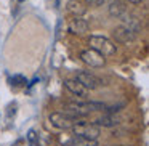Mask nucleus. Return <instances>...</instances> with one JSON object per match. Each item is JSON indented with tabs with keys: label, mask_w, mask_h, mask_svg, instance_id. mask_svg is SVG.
<instances>
[{
	"label": "nucleus",
	"mask_w": 149,
	"mask_h": 146,
	"mask_svg": "<svg viewBox=\"0 0 149 146\" xmlns=\"http://www.w3.org/2000/svg\"><path fill=\"white\" fill-rule=\"evenodd\" d=\"M61 141L68 146H96V140H87L84 136L74 135V133L69 135V138H63Z\"/></svg>",
	"instance_id": "1a4fd4ad"
},
{
	"label": "nucleus",
	"mask_w": 149,
	"mask_h": 146,
	"mask_svg": "<svg viewBox=\"0 0 149 146\" xmlns=\"http://www.w3.org/2000/svg\"><path fill=\"white\" fill-rule=\"evenodd\" d=\"M71 130H72L74 135L84 136V138H87V140H98V136H100V127H98L96 124L84 122V120L75 124Z\"/></svg>",
	"instance_id": "20e7f679"
},
{
	"label": "nucleus",
	"mask_w": 149,
	"mask_h": 146,
	"mask_svg": "<svg viewBox=\"0 0 149 146\" xmlns=\"http://www.w3.org/2000/svg\"><path fill=\"white\" fill-rule=\"evenodd\" d=\"M64 87L68 88L72 95H77V96H87L88 95V90L77 80V79H69V80H66Z\"/></svg>",
	"instance_id": "9d476101"
},
{
	"label": "nucleus",
	"mask_w": 149,
	"mask_h": 146,
	"mask_svg": "<svg viewBox=\"0 0 149 146\" xmlns=\"http://www.w3.org/2000/svg\"><path fill=\"white\" fill-rule=\"evenodd\" d=\"M88 45H90V48L96 50L103 56H112L116 55V50H117L116 45L107 37H103V36H91L88 39Z\"/></svg>",
	"instance_id": "7ed1b4c3"
},
{
	"label": "nucleus",
	"mask_w": 149,
	"mask_h": 146,
	"mask_svg": "<svg viewBox=\"0 0 149 146\" xmlns=\"http://www.w3.org/2000/svg\"><path fill=\"white\" fill-rule=\"evenodd\" d=\"M119 122L120 120L117 119L116 116H103V117H100L95 124H96L98 127H101V125L103 127H114V125H117Z\"/></svg>",
	"instance_id": "ddd939ff"
},
{
	"label": "nucleus",
	"mask_w": 149,
	"mask_h": 146,
	"mask_svg": "<svg viewBox=\"0 0 149 146\" xmlns=\"http://www.w3.org/2000/svg\"><path fill=\"white\" fill-rule=\"evenodd\" d=\"M77 79L79 82H80L82 85H84L87 90H95V88H98L101 85V80L96 77L95 74H91L90 71H80L77 72Z\"/></svg>",
	"instance_id": "423d86ee"
},
{
	"label": "nucleus",
	"mask_w": 149,
	"mask_h": 146,
	"mask_svg": "<svg viewBox=\"0 0 149 146\" xmlns=\"http://www.w3.org/2000/svg\"><path fill=\"white\" fill-rule=\"evenodd\" d=\"M125 11H127V8H125V5H123L122 2H112L111 7H109L111 16H116V18H120Z\"/></svg>",
	"instance_id": "4468645a"
},
{
	"label": "nucleus",
	"mask_w": 149,
	"mask_h": 146,
	"mask_svg": "<svg viewBox=\"0 0 149 146\" xmlns=\"http://www.w3.org/2000/svg\"><path fill=\"white\" fill-rule=\"evenodd\" d=\"M88 31V23L82 16H74V20H71L69 23V32L75 34V36H82Z\"/></svg>",
	"instance_id": "6e6552de"
},
{
	"label": "nucleus",
	"mask_w": 149,
	"mask_h": 146,
	"mask_svg": "<svg viewBox=\"0 0 149 146\" xmlns=\"http://www.w3.org/2000/svg\"><path fill=\"white\" fill-rule=\"evenodd\" d=\"M66 10L71 15H74V16H82L85 13V7L77 0H69L68 5H66Z\"/></svg>",
	"instance_id": "9b49d317"
},
{
	"label": "nucleus",
	"mask_w": 149,
	"mask_h": 146,
	"mask_svg": "<svg viewBox=\"0 0 149 146\" xmlns=\"http://www.w3.org/2000/svg\"><path fill=\"white\" fill-rule=\"evenodd\" d=\"M84 2L90 7H100V5L104 3V0H84Z\"/></svg>",
	"instance_id": "dca6fc26"
},
{
	"label": "nucleus",
	"mask_w": 149,
	"mask_h": 146,
	"mask_svg": "<svg viewBox=\"0 0 149 146\" xmlns=\"http://www.w3.org/2000/svg\"><path fill=\"white\" fill-rule=\"evenodd\" d=\"M19 2H23V0H19Z\"/></svg>",
	"instance_id": "6ab92c4d"
},
{
	"label": "nucleus",
	"mask_w": 149,
	"mask_h": 146,
	"mask_svg": "<svg viewBox=\"0 0 149 146\" xmlns=\"http://www.w3.org/2000/svg\"><path fill=\"white\" fill-rule=\"evenodd\" d=\"M11 85H15V87H19V85H26V79L23 77V75H13V77L10 79Z\"/></svg>",
	"instance_id": "2eb2a0df"
},
{
	"label": "nucleus",
	"mask_w": 149,
	"mask_h": 146,
	"mask_svg": "<svg viewBox=\"0 0 149 146\" xmlns=\"http://www.w3.org/2000/svg\"><path fill=\"white\" fill-rule=\"evenodd\" d=\"M27 140H29V143H31V145H34V143L37 141L36 130H29V133H27Z\"/></svg>",
	"instance_id": "f3484780"
},
{
	"label": "nucleus",
	"mask_w": 149,
	"mask_h": 146,
	"mask_svg": "<svg viewBox=\"0 0 149 146\" xmlns=\"http://www.w3.org/2000/svg\"><path fill=\"white\" fill-rule=\"evenodd\" d=\"M120 18H123V26H127V27H130V29L133 31V32H138L139 31V23H138V20H136L135 16H132V15H127V11L122 15Z\"/></svg>",
	"instance_id": "f8f14e48"
},
{
	"label": "nucleus",
	"mask_w": 149,
	"mask_h": 146,
	"mask_svg": "<svg viewBox=\"0 0 149 146\" xmlns=\"http://www.w3.org/2000/svg\"><path fill=\"white\" fill-rule=\"evenodd\" d=\"M112 36L116 39V42H119V43H130L136 39V32H133L130 27L123 26V24L122 26H117L112 31Z\"/></svg>",
	"instance_id": "0eeeda50"
},
{
	"label": "nucleus",
	"mask_w": 149,
	"mask_h": 146,
	"mask_svg": "<svg viewBox=\"0 0 149 146\" xmlns=\"http://www.w3.org/2000/svg\"><path fill=\"white\" fill-rule=\"evenodd\" d=\"M125 2H130V3H141L143 0H125Z\"/></svg>",
	"instance_id": "a211bd4d"
},
{
	"label": "nucleus",
	"mask_w": 149,
	"mask_h": 146,
	"mask_svg": "<svg viewBox=\"0 0 149 146\" xmlns=\"http://www.w3.org/2000/svg\"><path fill=\"white\" fill-rule=\"evenodd\" d=\"M80 58H82V61H84L85 64H88L90 68H103V66L106 64L104 56L93 48L84 50V52L80 53Z\"/></svg>",
	"instance_id": "39448f33"
},
{
	"label": "nucleus",
	"mask_w": 149,
	"mask_h": 146,
	"mask_svg": "<svg viewBox=\"0 0 149 146\" xmlns=\"http://www.w3.org/2000/svg\"><path fill=\"white\" fill-rule=\"evenodd\" d=\"M103 109H106V106L101 103H95V101H72V103L66 104V111L77 117H84L90 112L103 111Z\"/></svg>",
	"instance_id": "f257e3e1"
},
{
	"label": "nucleus",
	"mask_w": 149,
	"mask_h": 146,
	"mask_svg": "<svg viewBox=\"0 0 149 146\" xmlns=\"http://www.w3.org/2000/svg\"><path fill=\"white\" fill-rule=\"evenodd\" d=\"M80 120H82V117H77V116H74V114L68 112V111H64V112H53L52 116H50L52 125L56 127V129H59V130H71L72 127H74L75 124H79Z\"/></svg>",
	"instance_id": "f03ea898"
}]
</instances>
